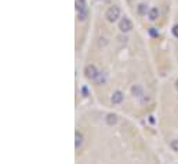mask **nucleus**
Instances as JSON below:
<instances>
[{
    "label": "nucleus",
    "instance_id": "39448f33",
    "mask_svg": "<svg viewBox=\"0 0 178 164\" xmlns=\"http://www.w3.org/2000/svg\"><path fill=\"white\" fill-rule=\"evenodd\" d=\"M157 18H159V10H157L156 7H152V9L149 10V19H151V21H156Z\"/></svg>",
    "mask_w": 178,
    "mask_h": 164
},
{
    "label": "nucleus",
    "instance_id": "dca6fc26",
    "mask_svg": "<svg viewBox=\"0 0 178 164\" xmlns=\"http://www.w3.org/2000/svg\"><path fill=\"white\" fill-rule=\"evenodd\" d=\"M175 87H177V90H178V80H177V83H175Z\"/></svg>",
    "mask_w": 178,
    "mask_h": 164
},
{
    "label": "nucleus",
    "instance_id": "20e7f679",
    "mask_svg": "<svg viewBox=\"0 0 178 164\" xmlns=\"http://www.w3.org/2000/svg\"><path fill=\"white\" fill-rule=\"evenodd\" d=\"M111 101H112V104H120V102L123 101V93H122V91H116V93H113Z\"/></svg>",
    "mask_w": 178,
    "mask_h": 164
},
{
    "label": "nucleus",
    "instance_id": "ddd939ff",
    "mask_svg": "<svg viewBox=\"0 0 178 164\" xmlns=\"http://www.w3.org/2000/svg\"><path fill=\"white\" fill-rule=\"evenodd\" d=\"M149 35H151L152 37H157V36H159V32H157L156 28H151V29H149Z\"/></svg>",
    "mask_w": 178,
    "mask_h": 164
},
{
    "label": "nucleus",
    "instance_id": "9b49d317",
    "mask_svg": "<svg viewBox=\"0 0 178 164\" xmlns=\"http://www.w3.org/2000/svg\"><path fill=\"white\" fill-rule=\"evenodd\" d=\"M86 18H87V10H84V11H79V19H80V21H84Z\"/></svg>",
    "mask_w": 178,
    "mask_h": 164
},
{
    "label": "nucleus",
    "instance_id": "1a4fd4ad",
    "mask_svg": "<svg viewBox=\"0 0 178 164\" xmlns=\"http://www.w3.org/2000/svg\"><path fill=\"white\" fill-rule=\"evenodd\" d=\"M131 91H133V94L135 97H141L142 95V88L139 86H134L133 88H131Z\"/></svg>",
    "mask_w": 178,
    "mask_h": 164
},
{
    "label": "nucleus",
    "instance_id": "2eb2a0df",
    "mask_svg": "<svg viewBox=\"0 0 178 164\" xmlns=\"http://www.w3.org/2000/svg\"><path fill=\"white\" fill-rule=\"evenodd\" d=\"M173 35L175 36L178 39V25H175V26H173Z\"/></svg>",
    "mask_w": 178,
    "mask_h": 164
},
{
    "label": "nucleus",
    "instance_id": "9d476101",
    "mask_svg": "<svg viewBox=\"0 0 178 164\" xmlns=\"http://www.w3.org/2000/svg\"><path fill=\"white\" fill-rule=\"evenodd\" d=\"M138 12H139V14H141V15L146 14V6H145L144 3H141V4H139V6H138Z\"/></svg>",
    "mask_w": 178,
    "mask_h": 164
},
{
    "label": "nucleus",
    "instance_id": "0eeeda50",
    "mask_svg": "<svg viewBox=\"0 0 178 164\" xmlns=\"http://www.w3.org/2000/svg\"><path fill=\"white\" fill-rule=\"evenodd\" d=\"M86 0H76V10L77 11H84V10H87L86 9Z\"/></svg>",
    "mask_w": 178,
    "mask_h": 164
},
{
    "label": "nucleus",
    "instance_id": "f257e3e1",
    "mask_svg": "<svg viewBox=\"0 0 178 164\" xmlns=\"http://www.w3.org/2000/svg\"><path fill=\"white\" fill-rule=\"evenodd\" d=\"M119 15H120V10H119V7L113 6V7H109L108 9L105 17H106V19H108L109 22H115L116 19L119 18Z\"/></svg>",
    "mask_w": 178,
    "mask_h": 164
},
{
    "label": "nucleus",
    "instance_id": "f8f14e48",
    "mask_svg": "<svg viewBox=\"0 0 178 164\" xmlns=\"http://www.w3.org/2000/svg\"><path fill=\"white\" fill-rule=\"evenodd\" d=\"M170 146H171L173 150H175V152H178V139H174L171 141V143H170Z\"/></svg>",
    "mask_w": 178,
    "mask_h": 164
},
{
    "label": "nucleus",
    "instance_id": "f03ea898",
    "mask_svg": "<svg viewBox=\"0 0 178 164\" xmlns=\"http://www.w3.org/2000/svg\"><path fill=\"white\" fill-rule=\"evenodd\" d=\"M119 29H120L123 33H127V32H130V30L133 29V24H131V21L128 19V18H123V19L120 21V24H119Z\"/></svg>",
    "mask_w": 178,
    "mask_h": 164
},
{
    "label": "nucleus",
    "instance_id": "423d86ee",
    "mask_svg": "<svg viewBox=\"0 0 178 164\" xmlns=\"http://www.w3.org/2000/svg\"><path fill=\"white\" fill-rule=\"evenodd\" d=\"M106 123H108L109 125H113V124H116L118 123V116H116L115 113H109L108 116H106Z\"/></svg>",
    "mask_w": 178,
    "mask_h": 164
},
{
    "label": "nucleus",
    "instance_id": "6e6552de",
    "mask_svg": "<svg viewBox=\"0 0 178 164\" xmlns=\"http://www.w3.org/2000/svg\"><path fill=\"white\" fill-rule=\"evenodd\" d=\"M75 138H76V141H75V146H76V148H80V145L83 143V135L80 134L79 131H76Z\"/></svg>",
    "mask_w": 178,
    "mask_h": 164
},
{
    "label": "nucleus",
    "instance_id": "7ed1b4c3",
    "mask_svg": "<svg viewBox=\"0 0 178 164\" xmlns=\"http://www.w3.org/2000/svg\"><path fill=\"white\" fill-rule=\"evenodd\" d=\"M84 76L87 79H95L98 76V70L94 65H87L84 68Z\"/></svg>",
    "mask_w": 178,
    "mask_h": 164
},
{
    "label": "nucleus",
    "instance_id": "4468645a",
    "mask_svg": "<svg viewBox=\"0 0 178 164\" xmlns=\"http://www.w3.org/2000/svg\"><path fill=\"white\" fill-rule=\"evenodd\" d=\"M97 81H98V84H104L105 83V77H104V76H101L100 73H98V76H97Z\"/></svg>",
    "mask_w": 178,
    "mask_h": 164
}]
</instances>
